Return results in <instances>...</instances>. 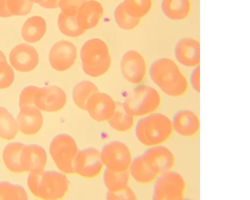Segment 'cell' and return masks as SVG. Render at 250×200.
Instances as JSON below:
<instances>
[{"mask_svg":"<svg viewBox=\"0 0 250 200\" xmlns=\"http://www.w3.org/2000/svg\"><path fill=\"white\" fill-rule=\"evenodd\" d=\"M34 3L30 0H7L9 11L13 16H26L32 9Z\"/></svg>","mask_w":250,"mask_h":200,"instance_id":"32","label":"cell"},{"mask_svg":"<svg viewBox=\"0 0 250 200\" xmlns=\"http://www.w3.org/2000/svg\"><path fill=\"white\" fill-rule=\"evenodd\" d=\"M39 89L35 86H28L25 87L21 93L19 99V107L22 108L27 107L35 106V96Z\"/></svg>","mask_w":250,"mask_h":200,"instance_id":"34","label":"cell"},{"mask_svg":"<svg viewBox=\"0 0 250 200\" xmlns=\"http://www.w3.org/2000/svg\"><path fill=\"white\" fill-rule=\"evenodd\" d=\"M100 153L105 168L116 172L129 170L133 157L129 148L124 142L112 140L103 145Z\"/></svg>","mask_w":250,"mask_h":200,"instance_id":"9","label":"cell"},{"mask_svg":"<svg viewBox=\"0 0 250 200\" xmlns=\"http://www.w3.org/2000/svg\"><path fill=\"white\" fill-rule=\"evenodd\" d=\"M81 59L83 71L92 77L105 74L111 65L108 47L98 38L90 39L83 45L81 50Z\"/></svg>","mask_w":250,"mask_h":200,"instance_id":"5","label":"cell"},{"mask_svg":"<svg viewBox=\"0 0 250 200\" xmlns=\"http://www.w3.org/2000/svg\"><path fill=\"white\" fill-rule=\"evenodd\" d=\"M60 0H45L40 6L46 9H56L59 8Z\"/></svg>","mask_w":250,"mask_h":200,"instance_id":"39","label":"cell"},{"mask_svg":"<svg viewBox=\"0 0 250 200\" xmlns=\"http://www.w3.org/2000/svg\"><path fill=\"white\" fill-rule=\"evenodd\" d=\"M100 92L98 87L93 82L83 81L78 83L72 91V98L75 105L80 109L86 110L90 98Z\"/></svg>","mask_w":250,"mask_h":200,"instance_id":"25","label":"cell"},{"mask_svg":"<svg viewBox=\"0 0 250 200\" xmlns=\"http://www.w3.org/2000/svg\"><path fill=\"white\" fill-rule=\"evenodd\" d=\"M7 59L5 54L0 50V62H6Z\"/></svg>","mask_w":250,"mask_h":200,"instance_id":"40","label":"cell"},{"mask_svg":"<svg viewBox=\"0 0 250 200\" xmlns=\"http://www.w3.org/2000/svg\"><path fill=\"white\" fill-rule=\"evenodd\" d=\"M109 125L119 132H127L135 126V117L125 111L122 105L117 104V109L107 121Z\"/></svg>","mask_w":250,"mask_h":200,"instance_id":"27","label":"cell"},{"mask_svg":"<svg viewBox=\"0 0 250 200\" xmlns=\"http://www.w3.org/2000/svg\"><path fill=\"white\" fill-rule=\"evenodd\" d=\"M191 0H162L161 9L170 21L180 22L189 18L192 11Z\"/></svg>","mask_w":250,"mask_h":200,"instance_id":"21","label":"cell"},{"mask_svg":"<svg viewBox=\"0 0 250 200\" xmlns=\"http://www.w3.org/2000/svg\"><path fill=\"white\" fill-rule=\"evenodd\" d=\"M139 156L153 183L160 175L173 170L176 163L175 154L164 145L148 147Z\"/></svg>","mask_w":250,"mask_h":200,"instance_id":"7","label":"cell"},{"mask_svg":"<svg viewBox=\"0 0 250 200\" xmlns=\"http://www.w3.org/2000/svg\"><path fill=\"white\" fill-rule=\"evenodd\" d=\"M117 104L109 95L99 92L89 100L86 110L95 121L107 122L117 109Z\"/></svg>","mask_w":250,"mask_h":200,"instance_id":"16","label":"cell"},{"mask_svg":"<svg viewBox=\"0 0 250 200\" xmlns=\"http://www.w3.org/2000/svg\"><path fill=\"white\" fill-rule=\"evenodd\" d=\"M27 185L36 197L48 200L64 198L70 188V181L66 174L54 170L30 173Z\"/></svg>","mask_w":250,"mask_h":200,"instance_id":"3","label":"cell"},{"mask_svg":"<svg viewBox=\"0 0 250 200\" xmlns=\"http://www.w3.org/2000/svg\"><path fill=\"white\" fill-rule=\"evenodd\" d=\"M47 30L45 20L40 16L29 18L22 29V36L27 43H35L44 36Z\"/></svg>","mask_w":250,"mask_h":200,"instance_id":"22","label":"cell"},{"mask_svg":"<svg viewBox=\"0 0 250 200\" xmlns=\"http://www.w3.org/2000/svg\"><path fill=\"white\" fill-rule=\"evenodd\" d=\"M47 162V153L42 147L37 144L25 145L21 157L23 173L43 170Z\"/></svg>","mask_w":250,"mask_h":200,"instance_id":"18","label":"cell"},{"mask_svg":"<svg viewBox=\"0 0 250 200\" xmlns=\"http://www.w3.org/2000/svg\"><path fill=\"white\" fill-rule=\"evenodd\" d=\"M120 66L124 78L133 84H141L147 74L146 62L143 55L136 50H129L125 53Z\"/></svg>","mask_w":250,"mask_h":200,"instance_id":"11","label":"cell"},{"mask_svg":"<svg viewBox=\"0 0 250 200\" xmlns=\"http://www.w3.org/2000/svg\"><path fill=\"white\" fill-rule=\"evenodd\" d=\"M66 102V93L58 86L39 88L35 96V106L46 112H58L65 107Z\"/></svg>","mask_w":250,"mask_h":200,"instance_id":"13","label":"cell"},{"mask_svg":"<svg viewBox=\"0 0 250 200\" xmlns=\"http://www.w3.org/2000/svg\"><path fill=\"white\" fill-rule=\"evenodd\" d=\"M15 74L7 61L0 62V89L9 87L13 83Z\"/></svg>","mask_w":250,"mask_h":200,"instance_id":"33","label":"cell"},{"mask_svg":"<svg viewBox=\"0 0 250 200\" xmlns=\"http://www.w3.org/2000/svg\"><path fill=\"white\" fill-rule=\"evenodd\" d=\"M19 131L17 120L6 108L0 106V138L13 140Z\"/></svg>","mask_w":250,"mask_h":200,"instance_id":"28","label":"cell"},{"mask_svg":"<svg viewBox=\"0 0 250 200\" xmlns=\"http://www.w3.org/2000/svg\"><path fill=\"white\" fill-rule=\"evenodd\" d=\"M77 15L61 12L58 19V26L62 33L71 37H78L85 32L78 24Z\"/></svg>","mask_w":250,"mask_h":200,"instance_id":"26","label":"cell"},{"mask_svg":"<svg viewBox=\"0 0 250 200\" xmlns=\"http://www.w3.org/2000/svg\"><path fill=\"white\" fill-rule=\"evenodd\" d=\"M9 60L12 66L17 71L28 73L34 70L39 62L36 49L27 44H20L11 50Z\"/></svg>","mask_w":250,"mask_h":200,"instance_id":"17","label":"cell"},{"mask_svg":"<svg viewBox=\"0 0 250 200\" xmlns=\"http://www.w3.org/2000/svg\"><path fill=\"white\" fill-rule=\"evenodd\" d=\"M0 200H27L28 196L21 186L7 181L0 182Z\"/></svg>","mask_w":250,"mask_h":200,"instance_id":"30","label":"cell"},{"mask_svg":"<svg viewBox=\"0 0 250 200\" xmlns=\"http://www.w3.org/2000/svg\"><path fill=\"white\" fill-rule=\"evenodd\" d=\"M138 141L144 146L164 145L174 134L172 119L161 112H155L140 118L135 125Z\"/></svg>","mask_w":250,"mask_h":200,"instance_id":"2","label":"cell"},{"mask_svg":"<svg viewBox=\"0 0 250 200\" xmlns=\"http://www.w3.org/2000/svg\"><path fill=\"white\" fill-rule=\"evenodd\" d=\"M31 1L33 2L34 3H37L38 5H40L42 3L44 2L45 0H30Z\"/></svg>","mask_w":250,"mask_h":200,"instance_id":"41","label":"cell"},{"mask_svg":"<svg viewBox=\"0 0 250 200\" xmlns=\"http://www.w3.org/2000/svg\"><path fill=\"white\" fill-rule=\"evenodd\" d=\"M87 0H60L59 8L68 14H78L79 10Z\"/></svg>","mask_w":250,"mask_h":200,"instance_id":"35","label":"cell"},{"mask_svg":"<svg viewBox=\"0 0 250 200\" xmlns=\"http://www.w3.org/2000/svg\"><path fill=\"white\" fill-rule=\"evenodd\" d=\"M115 21L118 26L125 30H132L140 24L141 20L130 15L125 8L123 2L120 3L114 12Z\"/></svg>","mask_w":250,"mask_h":200,"instance_id":"31","label":"cell"},{"mask_svg":"<svg viewBox=\"0 0 250 200\" xmlns=\"http://www.w3.org/2000/svg\"><path fill=\"white\" fill-rule=\"evenodd\" d=\"M12 16L13 15L7 7V0H0V17L9 18Z\"/></svg>","mask_w":250,"mask_h":200,"instance_id":"38","label":"cell"},{"mask_svg":"<svg viewBox=\"0 0 250 200\" xmlns=\"http://www.w3.org/2000/svg\"><path fill=\"white\" fill-rule=\"evenodd\" d=\"M152 199L182 200L185 199L187 183L184 176L173 170L159 176L152 183Z\"/></svg>","mask_w":250,"mask_h":200,"instance_id":"8","label":"cell"},{"mask_svg":"<svg viewBox=\"0 0 250 200\" xmlns=\"http://www.w3.org/2000/svg\"><path fill=\"white\" fill-rule=\"evenodd\" d=\"M123 3L130 15L140 20L148 15L153 7V0H124Z\"/></svg>","mask_w":250,"mask_h":200,"instance_id":"29","label":"cell"},{"mask_svg":"<svg viewBox=\"0 0 250 200\" xmlns=\"http://www.w3.org/2000/svg\"><path fill=\"white\" fill-rule=\"evenodd\" d=\"M104 13L102 5L96 0H87L80 8L78 22L80 27L85 31L95 27Z\"/></svg>","mask_w":250,"mask_h":200,"instance_id":"20","label":"cell"},{"mask_svg":"<svg viewBox=\"0 0 250 200\" xmlns=\"http://www.w3.org/2000/svg\"><path fill=\"white\" fill-rule=\"evenodd\" d=\"M130 177L129 170L116 172L105 168L103 173V182L107 191L116 193L129 186Z\"/></svg>","mask_w":250,"mask_h":200,"instance_id":"23","label":"cell"},{"mask_svg":"<svg viewBox=\"0 0 250 200\" xmlns=\"http://www.w3.org/2000/svg\"><path fill=\"white\" fill-rule=\"evenodd\" d=\"M79 151L75 139L66 133H61L51 140L50 155L59 170L66 175L75 173L74 163Z\"/></svg>","mask_w":250,"mask_h":200,"instance_id":"6","label":"cell"},{"mask_svg":"<svg viewBox=\"0 0 250 200\" xmlns=\"http://www.w3.org/2000/svg\"><path fill=\"white\" fill-rule=\"evenodd\" d=\"M149 74L152 81L166 96L179 98L188 92L189 80L174 59L161 57L151 65Z\"/></svg>","mask_w":250,"mask_h":200,"instance_id":"1","label":"cell"},{"mask_svg":"<svg viewBox=\"0 0 250 200\" xmlns=\"http://www.w3.org/2000/svg\"><path fill=\"white\" fill-rule=\"evenodd\" d=\"M16 120L19 131L27 135L38 133L44 123L43 115L36 106L20 108Z\"/></svg>","mask_w":250,"mask_h":200,"instance_id":"19","label":"cell"},{"mask_svg":"<svg viewBox=\"0 0 250 200\" xmlns=\"http://www.w3.org/2000/svg\"><path fill=\"white\" fill-rule=\"evenodd\" d=\"M172 122L174 132L179 137L191 138L200 131L201 121L197 113L190 109H181L173 115Z\"/></svg>","mask_w":250,"mask_h":200,"instance_id":"14","label":"cell"},{"mask_svg":"<svg viewBox=\"0 0 250 200\" xmlns=\"http://www.w3.org/2000/svg\"><path fill=\"white\" fill-rule=\"evenodd\" d=\"M106 198L107 200H137L138 196L136 192L129 186L126 189L118 192L113 193L107 191Z\"/></svg>","mask_w":250,"mask_h":200,"instance_id":"36","label":"cell"},{"mask_svg":"<svg viewBox=\"0 0 250 200\" xmlns=\"http://www.w3.org/2000/svg\"><path fill=\"white\" fill-rule=\"evenodd\" d=\"M104 168L100 151L93 147L79 150L74 163L75 173L83 178L92 179L98 176Z\"/></svg>","mask_w":250,"mask_h":200,"instance_id":"10","label":"cell"},{"mask_svg":"<svg viewBox=\"0 0 250 200\" xmlns=\"http://www.w3.org/2000/svg\"><path fill=\"white\" fill-rule=\"evenodd\" d=\"M25 146L20 142H13L8 144L3 152V159L6 168L15 173H22L21 166V157Z\"/></svg>","mask_w":250,"mask_h":200,"instance_id":"24","label":"cell"},{"mask_svg":"<svg viewBox=\"0 0 250 200\" xmlns=\"http://www.w3.org/2000/svg\"><path fill=\"white\" fill-rule=\"evenodd\" d=\"M188 80L190 86L192 88L195 92L199 94L200 92V66L192 69Z\"/></svg>","mask_w":250,"mask_h":200,"instance_id":"37","label":"cell"},{"mask_svg":"<svg viewBox=\"0 0 250 200\" xmlns=\"http://www.w3.org/2000/svg\"><path fill=\"white\" fill-rule=\"evenodd\" d=\"M77 56L75 46L70 41L62 40L53 46L49 60L53 69L59 72H64L73 66Z\"/></svg>","mask_w":250,"mask_h":200,"instance_id":"15","label":"cell"},{"mask_svg":"<svg viewBox=\"0 0 250 200\" xmlns=\"http://www.w3.org/2000/svg\"><path fill=\"white\" fill-rule=\"evenodd\" d=\"M162 101V96L157 89L140 85L129 93L122 106L128 114L140 118L158 112Z\"/></svg>","mask_w":250,"mask_h":200,"instance_id":"4","label":"cell"},{"mask_svg":"<svg viewBox=\"0 0 250 200\" xmlns=\"http://www.w3.org/2000/svg\"><path fill=\"white\" fill-rule=\"evenodd\" d=\"M176 62L183 67L192 69L200 64V42L192 37L180 39L174 48Z\"/></svg>","mask_w":250,"mask_h":200,"instance_id":"12","label":"cell"}]
</instances>
